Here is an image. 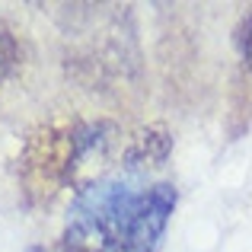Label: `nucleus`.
<instances>
[{"mask_svg":"<svg viewBox=\"0 0 252 252\" xmlns=\"http://www.w3.org/2000/svg\"><path fill=\"white\" fill-rule=\"evenodd\" d=\"M0 67H3V55H0Z\"/></svg>","mask_w":252,"mask_h":252,"instance_id":"nucleus-4","label":"nucleus"},{"mask_svg":"<svg viewBox=\"0 0 252 252\" xmlns=\"http://www.w3.org/2000/svg\"><path fill=\"white\" fill-rule=\"evenodd\" d=\"M176 208V185H144L137 172L96 179L64 223V252H157Z\"/></svg>","mask_w":252,"mask_h":252,"instance_id":"nucleus-1","label":"nucleus"},{"mask_svg":"<svg viewBox=\"0 0 252 252\" xmlns=\"http://www.w3.org/2000/svg\"><path fill=\"white\" fill-rule=\"evenodd\" d=\"M172 150V134L163 125H147V128H141L134 137H131L128 150H125V169L128 172H137V176H144L147 169L154 166H163L166 163Z\"/></svg>","mask_w":252,"mask_h":252,"instance_id":"nucleus-2","label":"nucleus"},{"mask_svg":"<svg viewBox=\"0 0 252 252\" xmlns=\"http://www.w3.org/2000/svg\"><path fill=\"white\" fill-rule=\"evenodd\" d=\"M240 48H243V64L252 70V10L243 19V29H240Z\"/></svg>","mask_w":252,"mask_h":252,"instance_id":"nucleus-3","label":"nucleus"}]
</instances>
